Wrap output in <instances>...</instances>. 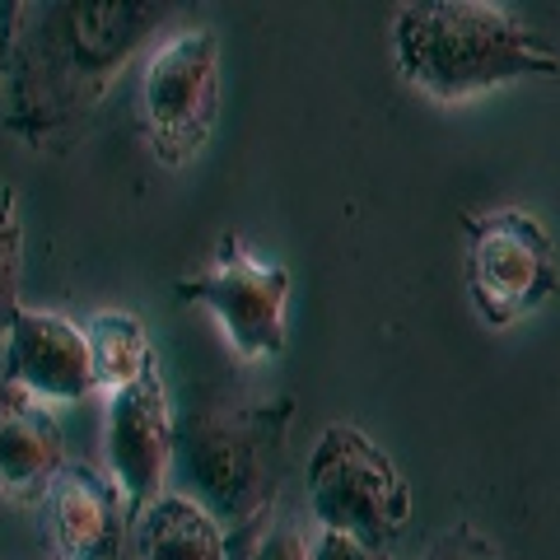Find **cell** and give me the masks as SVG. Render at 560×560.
<instances>
[{"label": "cell", "mask_w": 560, "mask_h": 560, "mask_svg": "<svg viewBox=\"0 0 560 560\" xmlns=\"http://www.w3.org/2000/svg\"><path fill=\"white\" fill-rule=\"evenodd\" d=\"M467 285L490 327H514L560 290L556 238L528 210H481L467 220Z\"/></svg>", "instance_id": "5"}, {"label": "cell", "mask_w": 560, "mask_h": 560, "mask_svg": "<svg viewBox=\"0 0 560 560\" xmlns=\"http://www.w3.org/2000/svg\"><path fill=\"white\" fill-rule=\"evenodd\" d=\"M230 560H313V551H308L304 533L294 528L290 518H271L253 533V541L238 556L230 551Z\"/></svg>", "instance_id": "15"}, {"label": "cell", "mask_w": 560, "mask_h": 560, "mask_svg": "<svg viewBox=\"0 0 560 560\" xmlns=\"http://www.w3.org/2000/svg\"><path fill=\"white\" fill-rule=\"evenodd\" d=\"M178 300L206 308L220 323L224 341L238 360H276L285 350V308L290 271L257 257L238 234H224L215 261L197 276L178 280Z\"/></svg>", "instance_id": "7"}, {"label": "cell", "mask_w": 560, "mask_h": 560, "mask_svg": "<svg viewBox=\"0 0 560 560\" xmlns=\"http://www.w3.org/2000/svg\"><path fill=\"white\" fill-rule=\"evenodd\" d=\"M425 560H504L481 533H471V528H453L440 547H434Z\"/></svg>", "instance_id": "16"}, {"label": "cell", "mask_w": 560, "mask_h": 560, "mask_svg": "<svg viewBox=\"0 0 560 560\" xmlns=\"http://www.w3.org/2000/svg\"><path fill=\"white\" fill-rule=\"evenodd\" d=\"M5 43H10V20H5V5H0V70H5Z\"/></svg>", "instance_id": "18"}, {"label": "cell", "mask_w": 560, "mask_h": 560, "mask_svg": "<svg viewBox=\"0 0 560 560\" xmlns=\"http://www.w3.org/2000/svg\"><path fill=\"white\" fill-rule=\"evenodd\" d=\"M84 341H90V370H94V388L98 393H121L136 378H145L154 364V346L150 331L136 313L121 308H103L84 323Z\"/></svg>", "instance_id": "13"}, {"label": "cell", "mask_w": 560, "mask_h": 560, "mask_svg": "<svg viewBox=\"0 0 560 560\" xmlns=\"http://www.w3.org/2000/svg\"><path fill=\"white\" fill-rule=\"evenodd\" d=\"M43 537L57 560H117L127 541V504L108 471L66 463L43 490Z\"/></svg>", "instance_id": "10"}, {"label": "cell", "mask_w": 560, "mask_h": 560, "mask_svg": "<svg viewBox=\"0 0 560 560\" xmlns=\"http://www.w3.org/2000/svg\"><path fill=\"white\" fill-rule=\"evenodd\" d=\"M145 140L164 168H183L220 121V38L215 28H183L154 47L140 75Z\"/></svg>", "instance_id": "6"}, {"label": "cell", "mask_w": 560, "mask_h": 560, "mask_svg": "<svg viewBox=\"0 0 560 560\" xmlns=\"http://www.w3.org/2000/svg\"><path fill=\"white\" fill-rule=\"evenodd\" d=\"M38 20L14 24L5 43L10 70V127L28 145L51 150L80 127L121 66L127 38H136V10L127 5H38Z\"/></svg>", "instance_id": "1"}, {"label": "cell", "mask_w": 560, "mask_h": 560, "mask_svg": "<svg viewBox=\"0 0 560 560\" xmlns=\"http://www.w3.org/2000/svg\"><path fill=\"white\" fill-rule=\"evenodd\" d=\"M103 453H108V481L117 486L127 514L150 510L164 495V481L173 471V411L160 370L136 378L131 388L108 393Z\"/></svg>", "instance_id": "8"}, {"label": "cell", "mask_w": 560, "mask_h": 560, "mask_svg": "<svg viewBox=\"0 0 560 560\" xmlns=\"http://www.w3.org/2000/svg\"><path fill=\"white\" fill-rule=\"evenodd\" d=\"M393 66L420 98L463 103L514 80L556 75L560 51L486 0H411L393 20Z\"/></svg>", "instance_id": "2"}, {"label": "cell", "mask_w": 560, "mask_h": 560, "mask_svg": "<svg viewBox=\"0 0 560 560\" xmlns=\"http://www.w3.org/2000/svg\"><path fill=\"white\" fill-rule=\"evenodd\" d=\"M0 350H5L0 388L24 393L33 401H43V407L80 401L94 393L90 341H84V327L75 318H66V313L20 308Z\"/></svg>", "instance_id": "9"}, {"label": "cell", "mask_w": 560, "mask_h": 560, "mask_svg": "<svg viewBox=\"0 0 560 560\" xmlns=\"http://www.w3.org/2000/svg\"><path fill=\"white\" fill-rule=\"evenodd\" d=\"M285 420L290 401L280 407H220L197 411L173 425V467L183 477V495L224 528L253 523L267 514L271 490L285 463Z\"/></svg>", "instance_id": "3"}, {"label": "cell", "mask_w": 560, "mask_h": 560, "mask_svg": "<svg viewBox=\"0 0 560 560\" xmlns=\"http://www.w3.org/2000/svg\"><path fill=\"white\" fill-rule=\"evenodd\" d=\"M313 560H393V551H378V547H364V541L346 537V533H323L313 541Z\"/></svg>", "instance_id": "17"}, {"label": "cell", "mask_w": 560, "mask_h": 560, "mask_svg": "<svg viewBox=\"0 0 560 560\" xmlns=\"http://www.w3.org/2000/svg\"><path fill=\"white\" fill-rule=\"evenodd\" d=\"M20 280H24V230H20V197L0 187V341L20 313Z\"/></svg>", "instance_id": "14"}, {"label": "cell", "mask_w": 560, "mask_h": 560, "mask_svg": "<svg viewBox=\"0 0 560 560\" xmlns=\"http://www.w3.org/2000/svg\"><path fill=\"white\" fill-rule=\"evenodd\" d=\"M304 486L323 533H346L378 551H393L416 510L407 471L355 425H327L318 434Z\"/></svg>", "instance_id": "4"}, {"label": "cell", "mask_w": 560, "mask_h": 560, "mask_svg": "<svg viewBox=\"0 0 560 560\" xmlns=\"http://www.w3.org/2000/svg\"><path fill=\"white\" fill-rule=\"evenodd\" d=\"M136 560H230V537L197 500L164 490L150 510L136 514Z\"/></svg>", "instance_id": "12"}, {"label": "cell", "mask_w": 560, "mask_h": 560, "mask_svg": "<svg viewBox=\"0 0 560 560\" xmlns=\"http://www.w3.org/2000/svg\"><path fill=\"white\" fill-rule=\"evenodd\" d=\"M66 467L61 425L43 401L0 388V495L43 500L51 477Z\"/></svg>", "instance_id": "11"}]
</instances>
